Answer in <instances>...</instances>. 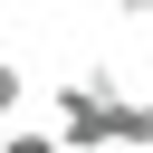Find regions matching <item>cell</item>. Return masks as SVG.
<instances>
[{
	"label": "cell",
	"mask_w": 153,
	"mask_h": 153,
	"mask_svg": "<svg viewBox=\"0 0 153 153\" xmlns=\"http://www.w3.org/2000/svg\"><path fill=\"white\" fill-rule=\"evenodd\" d=\"M57 134H67V153H115L124 143V76L115 67L57 76Z\"/></svg>",
	"instance_id": "cell-1"
},
{
	"label": "cell",
	"mask_w": 153,
	"mask_h": 153,
	"mask_svg": "<svg viewBox=\"0 0 153 153\" xmlns=\"http://www.w3.org/2000/svg\"><path fill=\"white\" fill-rule=\"evenodd\" d=\"M124 153H153V96H124Z\"/></svg>",
	"instance_id": "cell-2"
},
{
	"label": "cell",
	"mask_w": 153,
	"mask_h": 153,
	"mask_svg": "<svg viewBox=\"0 0 153 153\" xmlns=\"http://www.w3.org/2000/svg\"><path fill=\"white\" fill-rule=\"evenodd\" d=\"M0 153H67V134H38V124H0Z\"/></svg>",
	"instance_id": "cell-3"
},
{
	"label": "cell",
	"mask_w": 153,
	"mask_h": 153,
	"mask_svg": "<svg viewBox=\"0 0 153 153\" xmlns=\"http://www.w3.org/2000/svg\"><path fill=\"white\" fill-rule=\"evenodd\" d=\"M19 96H29V76H19V67H10V57H0V124H10V115H19Z\"/></svg>",
	"instance_id": "cell-4"
},
{
	"label": "cell",
	"mask_w": 153,
	"mask_h": 153,
	"mask_svg": "<svg viewBox=\"0 0 153 153\" xmlns=\"http://www.w3.org/2000/svg\"><path fill=\"white\" fill-rule=\"evenodd\" d=\"M143 19H153V0H143Z\"/></svg>",
	"instance_id": "cell-5"
}]
</instances>
